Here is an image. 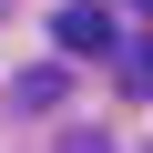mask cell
I'll return each mask as SVG.
<instances>
[{"instance_id":"1","label":"cell","mask_w":153,"mask_h":153,"mask_svg":"<svg viewBox=\"0 0 153 153\" xmlns=\"http://www.w3.org/2000/svg\"><path fill=\"white\" fill-rule=\"evenodd\" d=\"M51 41L102 61V51H112V10H102V0H71V10H51Z\"/></svg>"},{"instance_id":"2","label":"cell","mask_w":153,"mask_h":153,"mask_svg":"<svg viewBox=\"0 0 153 153\" xmlns=\"http://www.w3.org/2000/svg\"><path fill=\"white\" fill-rule=\"evenodd\" d=\"M10 102H21V112H51V102H61V71H21Z\"/></svg>"},{"instance_id":"3","label":"cell","mask_w":153,"mask_h":153,"mask_svg":"<svg viewBox=\"0 0 153 153\" xmlns=\"http://www.w3.org/2000/svg\"><path fill=\"white\" fill-rule=\"evenodd\" d=\"M123 82H133V92H153V51H123Z\"/></svg>"},{"instance_id":"4","label":"cell","mask_w":153,"mask_h":153,"mask_svg":"<svg viewBox=\"0 0 153 153\" xmlns=\"http://www.w3.org/2000/svg\"><path fill=\"white\" fill-rule=\"evenodd\" d=\"M61 153H112V143H102V133H61Z\"/></svg>"},{"instance_id":"5","label":"cell","mask_w":153,"mask_h":153,"mask_svg":"<svg viewBox=\"0 0 153 153\" xmlns=\"http://www.w3.org/2000/svg\"><path fill=\"white\" fill-rule=\"evenodd\" d=\"M133 10H153V0H133Z\"/></svg>"}]
</instances>
